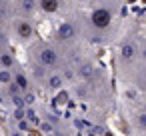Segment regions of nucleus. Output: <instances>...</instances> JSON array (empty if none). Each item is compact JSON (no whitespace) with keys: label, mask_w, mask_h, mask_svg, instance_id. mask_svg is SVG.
Instances as JSON below:
<instances>
[{"label":"nucleus","mask_w":146,"mask_h":136,"mask_svg":"<svg viewBox=\"0 0 146 136\" xmlns=\"http://www.w3.org/2000/svg\"><path fill=\"white\" fill-rule=\"evenodd\" d=\"M34 56L40 68H54L58 64V52L50 44H38L34 50Z\"/></svg>","instance_id":"nucleus-1"},{"label":"nucleus","mask_w":146,"mask_h":136,"mask_svg":"<svg viewBox=\"0 0 146 136\" xmlns=\"http://www.w3.org/2000/svg\"><path fill=\"white\" fill-rule=\"evenodd\" d=\"M90 24L96 28V30H106L110 24H112V12L110 8L106 6H98L90 12Z\"/></svg>","instance_id":"nucleus-2"},{"label":"nucleus","mask_w":146,"mask_h":136,"mask_svg":"<svg viewBox=\"0 0 146 136\" xmlns=\"http://www.w3.org/2000/svg\"><path fill=\"white\" fill-rule=\"evenodd\" d=\"M12 28H14V34H16L18 40L26 42V40H30L34 36V26H32V22L28 18H16L12 22Z\"/></svg>","instance_id":"nucleus-3"},{"label":"nucleus","mask_w":146,"mask_h":136,"mask_svg":"<svg viewBox=\"0 0 146 136\" xmlns=\"http://www.w3.org/2000/svg\"><path fill=\"white\" fill-rule=\"evenodd\" d=\"M56 38L62 40V42H70L76 38V28L72 22H60L56 26Z\"/></svg>","instance_id":"nucleus-4"},{"label":"nucleus","mask_w":146,"mask_h":136,"mask_svg":"<svg viewBox=\"0 0 146 136\" xmlns=\"http://www.w3.org/2000/svg\"><path fill=\"white\" fill-rule=\"evenodd\" d=\"M136 56H138V46L132 40H126V42L120 44V58L124 62H132Z\"/></svg>","instance_id":"nucleus-5"},{"label":"nucleus","mask_w":146,"mask_h":136,"mask_svg":"<svg viewBox=\"0 0 146 136\" xmlns=\"http://www.w3.org/2000/svg\"><path fill=\"white\" fill-rule=\"evenodd\" d=\"M16 8L22 14V18H30L38 10V2L36 0H16Z\"/></svg>","instance_id":"nucleus-6"},{"label":"nucleus","mask_w":146,"mask_h":136,"mask_svg":"<svg viewBox=\"0 0 146 136\" xmlns=\"http://www.w3.org/2000/svg\"><path fill=\"white\" fill-rule=\"evenodd\" d=\"M96 66L92 64V62H82L80 66H78V76L82 78V80H86V82H92L94 78H96Z\"/></svg>","instance_id":"nucleus-7"},{"label":"nucleus","mask_w":146,"mask_h":136,"mask_svg":"<svg viewBox=\"0 0 146 136\" xmlns=\"http://www.w3.org/2000/svg\"><path fill=\"white\" fill-rule=\"evenodd\" d=\"M36 2H38V8L46 14H54L62 6V0H36Z\"/></svg>","instance_id":"nucleus-8"},{"label":"nucleus","mask_w":146,"mask_h":136,"mask_svg":"<svg viewBox=\"0 0 146 136\" xmlns=\"http://www.w3.org/2000/svg\"><path fill=\"white\" fill-rule=\"evenodd\" d=\"M14 84L20 88V92H22V94H26V92H28V88H30L28 76H26V74H22V72H14Z\"/></svg>","instance_id":"nucleus-9"},{"label":"nucleus","mask_w":146,"mask_h":136,"mask_svg":"<svg viewBox=\"0 0 146 136\" xmlns=\"http://www.w3.org/2000/svg\"><path fill=\"white\" fill-rule=\"evenodd\" d=\"M14 82V72L8 70V68H0V86H10Z\"/></svg>","instance_id":"nucleus-10"},{"label":"nucleus","mask_w":146,"mask_h":136,"mask_svg":"<svg viewBox=\"0 0 146 136\" xmlns=\"http://www.w3.org/2000/svg\"><path fill=\"white\" fill-rule=\"evenodd\" d=\"M12 66H14V56H12L8 50L0 52V68H8V70H12Z\"/></svg>","instance_id":"nucleus-11"},{"label":"nucleus","mask_w":146,"mask_h":136,"mask_svg":"<svg viewBox=\"0 0 146 136\" xmlns=\"http://www.w3.org/2000/svg\"><path fill=\"white\" fill-rule=\"evenodd\" d=\"M46 84H48V88H52V90H58V88L64 84V78H62L58 72H54V74H50V76H48Z\"/></svg>","instance_id":"nucleus-12"},{"label":"nucleus","mask_w":146,"mask_h":136,"mask_svg":"<svg viewBox=\"0 0 146 136\" xmlns=\"http://www.w3.org/2000/svg\"><path fill=\"white\" fill-rule=\"evenodd\" d=\"M134 122H136V126H138L142 132H146V112H140V114H136Z\"/></svg>","instance_id":"nucleus-13"},{"label":"nucleus","mask_w":146,"mask_h":136,"mask_svg":"<svg viewBox=\"0 0 146 136\" xmlns=\"http://www.w3.org/2000/svg\"><path fill=\"white\" fill-rule=\"evenodd\" d=\"M24 102H26V104H32V102H34V94H32V92H26V94H24Z\"/></svg>","instance_id":"nucleus-14"},{"label":"nucleus","mask_w":146,"mask_h":136,"mask_svg":"<svg viewBox=\"0 0 146 136\" xmlns=\"http://www.w3.org/2000/svg\"><path fill=\"white\" fill-rule=\"evenodd\" d=\"M142 84H144V88H146V74H144V80H142Z\"/></svg>","instance_id":"nucleus-15"},{"label":"nucleus","mask_w":146,"mask_h":136,"mask_svg":"<svg viewBox=\"0 0 146 136\" xmlns=\"http://www.w3.org/2000/svg\"><path fill=\"white\" fill-rule=\"evenodd\" d=\"M90 136H92V134H90Z\"/></svg>","instance_id":"nucleus-16"}]
</instances>
